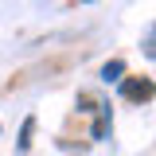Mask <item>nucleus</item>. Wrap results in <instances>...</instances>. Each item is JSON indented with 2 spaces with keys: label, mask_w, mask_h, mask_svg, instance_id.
I'll list each match as a JSON object with an SVG mask.
<instances>
[{
  "label": "nucleus",
  "mask_w": 156,
  "mask_h": 156,
  "mask_svg": "<svg viewBox=\"0 0 156 156\" xmlns=\"http://www.w3.org/2000/svg\"><path fill=\"white\" fill-rule=\"evenodd\" d=\"M117 86H121V98H129V101H144V105L152 101V78L148 74L144 78H121Z\"/></svg>",
  "instance_id": "f257e3e1"
},
{
  "label": "nucleus",
  "mask_w": 156,
  "mask_h": 156,
  "mask_svg": "<svg viewBox=\"0 0 156 156\" xmlns=\"http://www.w3.org/2000/svg\"><path fill=\"white\" fill-rule=\"evenodd\" d=\"M31 136H35V113L23 117V125H20V140H16V152H31Z\"/></svg>",
  "instance_id": "f03ea898"
},
{
  "label": "nucleus",
  "mask_w": 156,
  "mask_h": 156,
  "mask_svg": "<svg viewBox=\"0 0 156 156\" xmlns=\"http://www.w3.org/2000/svg\"><path fill=\"white\" fill-rule=\"evenodd\" d=\"M109 121H113L109 105H98V121H94V129H90V140H105L109 136Z\"/></svg>",
  "instance_id": "7ed1b4c3"
},
{
  "label": "nucleus",
  "mask_w": 156,
  "mask_h": 156,
  "mask_svg": "<svg viewBox=\"0 0 156 156\" xmlns=\"http://www.w3.org/2000/svg\"><path fill=\"white\" fill-rule=\"evenodd\" d=\"M125 78V58H109L101 66V82H121Z\"/></svg>",
  "instance_id": "20e7f679"
},
{
  "label": "nucleus",
  "mask_w": 156,
  "mask_h": 156,
  "mask_svg": "<svg viewBox=\"0 0 156 156\" xmlns=\"http://www.w3.org/2000/svg\"><path fill=\"white\" fill-rule=\"evenodd\" d=\"M78 105H82V113H94V109H98L94 94H78Z\"/></svg>",
  "instance_id": "39448f33"
},
{
  "label": "nucleus",
  "mask_w": 156,
  "mask_h": 156,
  "mask_svg": "<svg viewBox=\"0 0 156 156\" xmlns=\"http://www.w3.org/2000/svg\"><path fill=\"white\" fill-rule=\"evenodd\" d=\"M74 4H98V0H74Z\"/></svg>",
  "instance_id": "423d86ee"
},
{
  "label": "nucleus",
  "mask_w": 156,
  "mask_h": 156,
  "mask_svg": "<svg viewBox=\"0 0 156 156\" xmlns=\"http://www.w3.org/2000/svg\"><path fill=\"white\" fill-rule=\"evenodd\" d=\"M0 133H4V125H0Z\"/></svg>",
  "instance_id": "0eeeda50"
}]
</instances>
